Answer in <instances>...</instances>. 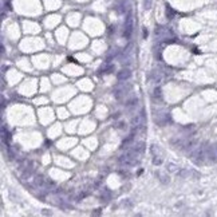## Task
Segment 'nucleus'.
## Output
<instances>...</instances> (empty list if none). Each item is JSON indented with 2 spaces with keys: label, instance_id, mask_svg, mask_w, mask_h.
Here are the masks:
<instances>
[{
  "label": "nucleus",
  "instance_id": "nucleus-4",
  "mask_svg": "<svg viewBox=\"0 0 217 217\" xmlns=\"http://www.w3.org/2000/svg\"><path fill=\"white\" fill-rule=\"evenodd\" d=\"M123 127H126V126H125V123H122V122H121V123H118V129H123Z\"/></svg>",
  "mask_w": 217,
  "mask_h": 217
},
{
  "label": "nucleus",
  "instance_id": "nucleus-2",
  "mask_svg": "<svg viewBox=\"0 0 217 217\" xmlns=\"http://www.w3.org/2000/svg\"><path fill=\"white\" fill-rule=\"evenodd\" d=\"M131 31H133V24H131L130 19H127V24H126V28H125V32H123V36H125L126 39H129V38L131 36Z\"/></svg>",
  "mask_w": 217,
  "mask_h": 217
},
{
  "label": "nucleus",
  "instance_id": "nucleus-1",
  "mask_svg": "<svg viewBox=\"0 0 217 217\" xmlns=\"http://www.w3.org/2000/svg\"><path fill=\"white\" fill-rule=\"evenodd\" d=\"M117 77L119 80H127V79H130V77H131V71L129 68H123V70H121V71H118Z\"/></svg>",
  "mask_w": 217,
  "mask_h": 217
},
{
  "label": "nucleus",
  "instance_id": "nucleus-5",
  "mask_svg": "<svg viewBox=\"0 0 217 217\" xmlns=\"http://www.w3.org/2000/svg\"><path fill=\"white\" fill-rule=\"evenodd\" d=\"M169 166H170V168H169V170H174V169H176V166H174L173 163H169Z\"/></svg>",
  "mask_w": 217,
  "mask_h": 217
},
{
  "label": "nucleus",
  "instance_id": "nucleus-3",
  "mask_svg": "<svg viewBox=\"0 0 217 217\" xmlns=\"http://www.w3.org/2000/svg\"><path fill=\"white\" fill-rule=\"evenodd\" d=\"M153 163H154V165H161L162 161H161L160 158H154V160H153Z\"/></svg>",
  "mask_w": 217,
  "mask_h": 217
}]
</instances>
